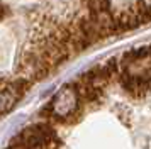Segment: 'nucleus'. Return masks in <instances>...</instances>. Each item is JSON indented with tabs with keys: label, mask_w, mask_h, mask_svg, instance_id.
<instances>
[{
	"label": "nucleus",
	"mask_w": 151,
	"mask_h": 149,
	"mask_svg": "<svg viewBox=\"0 0 151 149\" xmlns=\"http://www.w3.org/2000/svg\"><path fill=\"white\" fill-rule=\"evenodd\" d=\"M83 103L85 102L80 97V92H78L76 85L73 83V85L61 88L55 95V98L51 100L49 107L44 108L42 115H46L51 120H56V122L75 120L80 115V108H82Z\"/></svg>",
	"instance_id": "nucleus-1"
},
{
	"label": "nucleus",
	"mask_w": 151,
	"mask_h": 149,
	"mask_svg": "<svg viewBox=\"0 0 151 149\" xmlns=\"http://www.w3.org/2000/svg\"><path fill=\"white\" fill-rule=\"evenodd\" d=\"M19 144H24L29 149H58L60 139L55 134L53 127L49 124H36L32 127L26 129L17 141Z\"/></svg>",
	"instance_id": "nucleus-2"
},
{
	"label": "nucleus",
	"mask_w": 151,
	"mask_h": 149,
	"mask_svg": "<svg viewBox=\"0 0 151 149\" xmlns=\"http://www.w3.org/2000/svg\"><path fill=\"white\" fill-rule=\"evenodd\" d=\"M27 88H29V80H26V78L17 80L14 83H4V87H2V110L7 112L24 95V92Z\"/></svg>",
	"instance_id": "nucleus-3"
}]
</instances>
